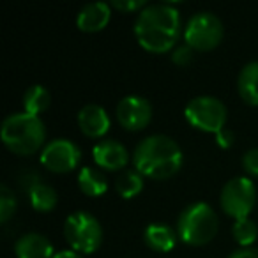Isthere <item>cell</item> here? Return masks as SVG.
Returning a JSON list of instances; mask_svg holds the SVG:
<instances>
[{
	"label": "cell",
	"instance_id": "22",
	"mask_svg": "<svg viewBox=\"0 0 258 258\" xmlns=\"http://www.w3.org/2000/svg\"><path fill=\"white\" fill-rule=\"evenodd\" d=\"M16 212V197L9 186L2 184L0 187V223H8Z\"/></svg>",
	"mask_w": 258,
	"mask_h": 258
},
{
	"label": "cell",
	"instance_id": "4",
	"mask_svg": "<svg viewBox=\"0 0 258 258\" xmlns=\"http://www.w3.org/2000/svg\"><path fill=\"white\" fill-rule=\"evenodd\" d=\"M219 219L216 211L205 202L189 204L177 219V235L187 246H205L216 237Z\"/></svg>",
	"mask_w": 258,
	"mask_h": 258
},
{
	"label": "cell",
	"instance_id": "27",
	"mask_svg": "<svg viewBox=\"0 0 258 258\" xmlns=\"http://www.w3.org/2000/svg\"><path fill=\"white\" fill-rule=\"evenodd\" d=\"M228 258H258V249H254V247H240V249L233 251Z\"/></svg>",
	"mask_w": 258,
	"mask_h": 258
},
{
	"label": "cell",
	"instance_id": "24",
	"mask_svg": "<svg viewBox=\"0 0 258 258\" xmlns=\"http://www.w3.org/2000/svg\"><path fill=\"white\" fill-rule=\"evenodd\" d=\"M111 9L115 11H120V13H142L145 8H147V2L145 0H115L111 2Z\"/></svg>",
	"mask_w": 258,
	"mask_h": 258
},
{
	"label": "cell",
	"instance_id": "2",
	"mask_svg": "<svg viewBox=\"0 0 258 258\" xmlns=\"http://www.w3.org/2000/svg\"><path fill=\"white\" fill-rule=\"evenodd\" d=\"M184 163L180 145L166 135H151L137 145L133 166L138 173L152 180H166L179 173Z\"/></svg>",
	"mask_w": 258,
	"mask_h": 258
},
{
	"label": "cell",
	"instance_id": "16",
	"mask_svg": "<svg viewBox=\"0 0 258 258\" xmlns=\"http://www.w3.org/2000/svg\"><path fill=\"white\" fill-rule=\"evenodd\" d=\"M78 187L83 195L90 198L103 197L108 191V180L99 170L92 168V166H82L78 172Z\"/></svg>",
	"mask_w": 258,
	"mask_h": 258
},
{
	"label": "cell",
	"instance_id": "25",
	"mask_svg": "<svg viewBox=\"0 0 258 258\" xmlns=\"http://www.w3.org/2000/svg\"><path fill=\"white\" fill-rule=\"evenodd\" d=\"M242 168L249 177L258 179V149H249L242 156Z\"/></svg>",
	"mask_w": 258,
	"mask_h": 258
},
{
	"label": "cell",
	"instance_id": "3",
	"mask_svg": "<svg viewBox=\"0 0 258 258\" xmlns=\"http://www.w3.org/2000/svg\"><path fill=\"white\" fill-rule=\"evenodd\" d=\"M2 144L16 156H32L44 149L46 129L39 117L18 111L4 118L0 127Z\"/></svg>",
	"mask_w": 258,
	"mask_h": 258
},
{
	"label": "cell",
	"instance_id": "8",
	"mask_svg": "<svg viewBox=\"0 0 258 258\" xmlns=\"http://www.w3.org/2000/svg\"><path fill=\"white\" fill-rule=\"evenodd\" d=\"M256 187L251 177H233L223 186L219 195V204L228 218L233 221L249 218L251 211L256 204Z\"/></svg>",
	"mask_w": 258,
	"mask_h": 258
},
{
	"label": "cell",
	"instance_id": "23",
	"mask_svg": "<svg viewBox=\"0 0 258 258\" xmlns=\"http://www.w3.org/2000/svg\"><path fill=\"white\" fill-rule=\"evenodd\" d=\"M170 58H172L173 64L182 66V68H184V66H189L191 62H193L195 50H193V48H189L186 43H184V44H180V46L173 48V51H172V55H170Z\"/></svg>",
	"mask_w": 258,
	"mask_h": 258
},
{
	"label": "cell",
	"instance_id": "5",
	"mask_svg": "<svg viewBox=\"0 0 258 258\" xmlns=\"http://www.w3.org/2000/svg\"><path fill=\"white\" fill-rule=\"evenodd\" d=\"M64 237L71 249L80 254H90L103 244V226L90 212L78 211L64 221Z\"/></svg>",
	"mask_w": 258,
	"mask_h": 258
},
{
	"label": "cell",
	"instance_id": "20",
	"mask_svg": "<svg viewBox=\"0 0 258 258\" xmlns=\"http://www.w3.org/2000/svg\"><path fill=\"white\" fill-rule=\"evenodd\" d=\"M145 177L138 173L137 170H124L115 180V191L120 195L124 200H133L135 197L144 191Z\"/></svg>",
	"mask_w": 258,
	"mask_h": 258
},
{
	"label": "cell",
	"instance_id": "11",
	"mask_svg": "<svg viewBox=\"0 0 258 258\" xmlns=\"http://www.w3.org/2000/svg\"><path fill=\"white\" fill-rule=\"evenodd\" d=\"M92 159L97 168L106 172H118L127 166L129 152L124 144L117 140H101L92 147Z\"/></svg>",
	"mask_w": 258,
	"mask_h": 258
},
{
	"label": "cell",
	"instance_id": "6",
	"mask_svg": "<svg viewBox=\"0 0 258 258\" xmlns=\"http://www.w3.org/2000/svg\"><path fill=\"white\" fill-rule=\"evenodd\" d=\"M184 117L191 127L202 133L218 135L226 127L228 110L221 99L214 96H198L193 97L184 108Z\"/></svg>",
	"mask_w": 258,
	"mask_h": 258
},
{
	"label": "cell",
	"instance_id": "17",
	"mask_svg": "<svg viewBox=\"0 0 258 258\" xmlns=\"http://www.w3.org/2000/svg\"><path fill=\"white\" fill-rule=\"evenodd\" d=\"M237 89L244 103L258 106V62H249L240 69Z\"/></svg>",
	"mask_w": 258,
	"mask_h": 258
},
{
	"label": "cell",
	"instance_id": "13",
	"mask_svg": "<svg viewBox=\"0 0 258 258\" xmlns=\"http://www.w3.org/2000/svg\"><path fill=\"white\" fill-rule=\"evenodd\" d=\"M110 18L111 6L106 2H94V4H87L85 8L80 9L78 16H76V27L82 32L96 34L106 29Z\"/></svg>",
	"mask_w": 258,
	"mask_h": 258
},
{
	"label": "cell",
	"instance_id": "12",
	"mask_svg": "<svg viewBox=\"0 0 258 258\" xmlns=\"http://www.w3.org/2000/svg\"><path fill=\"white\" fill-rule=\"evenodd\" d=\"M78 127L87 138H103L104 135L110 131L111 118L108 111L99 104H85L82 110L78 111Z\"/></svg>",
	"mask_w": 258,
	"mask_h": 258
},
{
	"label": "cell",
	"instance_id": "18",
	"mask_svg": "<svg viewBox=\"0 0 258 258\" xmlns=\"http://www.w3.org/2000/svg\"><path fill=\"white\" fill-rule=\"evenodd\" d=\"M29 195V200H30V205H32L34 211L37 212H51L58 204V195L55 191V187H51L50 184H44V182H39L32 187V189L27 191Z\"/></svg>",
	"mask_w": 258,
	"mask_h": 258
},
{
	"label": "cell",
	"instance_id": "26",
	"mask_svg": "<svg viewBox=\"0 0 258 258\" xmlns=\"http://www.w3.org/2000/svg\"><path fill=\"white\" fill-rule=\"evenodd\" d=\"M216 137V144H218V147L221 149H230L233 145V142H235V135H233L232 129L225 127L221 129L218 135H214Z\"/></svg>",
	"mask_w": 258,
	"mask_h": 258
},
{
	"label": "cell",
	"instance_id": "9",
	"mask_svg": "<svg viewBox=\"0 0 258 258\" xmlns=\"http://www.w3.org/2000/svg\"><path fill=\"white\" fill-rule=\"evenodd\" d=\"M39 161L48 172L69 173L80 166L82 151L75 142L68 138H57L44 145L39 154Z\"/></svg>",
	"mask_w": 258,
	"mask_h": 258
},
{
	"label": "cell",
	"instance_id": "1",
	"mask_svg": "<svg viewBox=\"0 0 258 258\" xmlns=\"http://www.w3.org/2000/svg\"><path fill=\"white\" fill-rule=\"evenodd\" d=\"M180 13L175 4L159 2L149 4L138 13L135 22V36L145 51L166 53L173 50L180 37Z\"/></svg>",
	"mask_w": 258,
	"mask_h": 258
},
{
	"label": "cell",
	"instance_id": "15",
	"mask_svg": "<svg viewBox=\"0 0 258 258\" xmlns=\"http://www.w3.org/2000/svg\"><path fill=\"white\" fill-rule=\"evenodd\" d=\"M177 230L170 228L165 223H151L144 230V240L156 253H168L177 244Z\"/></svg>",
	"mask_w": 258,
	"mask_h": 258
},
{
	"label": "cell",
	"instance_id": "14",
	"mask_svg": "<svg viewBox=\"0 0 258 258\" xmlns=\"http://www.w3.org/2000/svg\"><path fill=\"white\" fill-rule=\"evenodd\" d=\"M15 254L16 258H53L55 249L48 237L30 232L16 240Z\"/></svg>",
	"mask_w": 258,
	"mask_h": 258
},
{
	"label": "cell",
	"instance_id": "28",
	"mask_svg": "<svg viewBox=\"0 0 258 258\" xmlns=\"http://www.w3.org/2000/svg\"><path fill=\"white\" fill-rule=\"evenodd\" d=\"M53 258H83L80 253H76L75 249H62V251H57L53 254Z\"/></svg>",
	"mask_w": 258,
	"mask_h": 258
},
{
	"label": "cell",
	"instance_id": "7",
	"mask_svg": "<svg viewBox=\"0 0 258 258\" xmlns=\"http://www.w3.org/2000/svg\"><path fill=\"white\" fill-rule=\"evenodd\" d=\"M223 36H225L223 22L207 11L193 15L184 27V43L195 51L214 50L223 41Z\"/></svg>",
	"mask_w": 258,
	"mask_h": 258
},
{
	"label": "cell",
	"instance_id": "19",
	"mask_svg": "<svg viewBox=\"0 0 258 258\" xmlns=\"http://www.w3.org/2000/svg\"><path fill=\"white\" fill-rule=\"evenodd\" d=\"M23 111L25 113H30V115H36L39 117L41 113L48 110L51 103V96L43 85H32L25 90L23 94Z\"/></svg>",
	"mask_w": 258,
	"mask_h": 258
},
{
	"label": "cell",
	"instance_id": "21",
	"mask_svg": "<svg viewBox=\"0 0 258 258\" xmlns=\"http://www.w3.org/2000/svg\"><path fill=\"white\" fill-rule=\"evenodd\" d=\"M232 235L240 247H251L258 237V226L251 218L237 219L232 225Z\"/></svg>",
	"mask_w": 258,
	"mask_h": 258
},
{
	"label": "cell",
	"instance_id": "10",
	"mask_svg": "<svg viewBox=\"0 0 258 258\" xmlns=\"http://www.w3.org/2000/svg\"><path fill=\"white\" fill-rule=\"evenodd\" d=\"M115 117L125 131H142L152 120V104L142 96H125L118 101Z\"/></svg>",
	"mask_w": 258,
	"mask_h": 258
}]
</instances>
